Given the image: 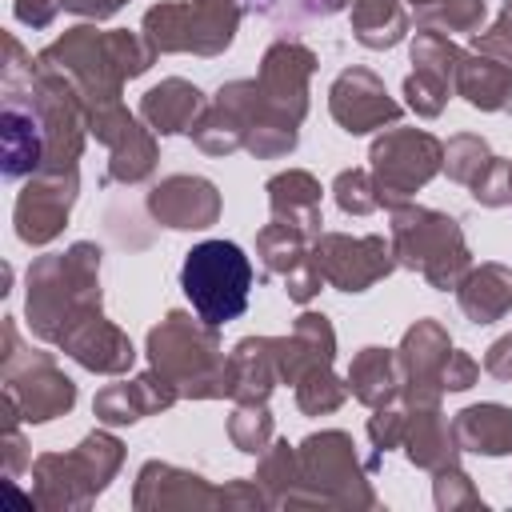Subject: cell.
<instances>
[{
  "label": "cell",
  "instance_id": "obj_1",
  "mask_svg": "<svg viewBox=\"0 0 512 512\" xmlns=\"http://www.w3.org/2000/svg\"><path fill=\"white\" fill-rule=\"evenodd\" d=\"M100 244L76 240L64 252L36 256L28 268V292H24V316L36 340L64 344L80 324L104 316L100 300Z\"/></svg>",
  "mask_w": 512,
  "mask_h": 512
},
{
  "label": "cell",
  "instance_id": "obj_2",
  "mask_svg": "<svg viewBox=\"0 0 512 512\" xmlns=\"http://www.w3.org/2000/svg\"><path fill=\"white\" fill-rule=\"evenodd\" d=\"M36 60L56 68L80 92L84 108L96 112L120 104L124 80L144 76L156 60V48L148 44L144 32H128V28L100 32L92 24H76L64 36H56L48 48H40Z\"/></svg>",
  "mask_w": 512,
  "mask_h": 512
},
{
  "label": "cell",
  "instance_id": "obj_3",
  "mask_svg": "<svg viewBox=\"0 0 512 512\" xmlns=\"http://www.w3.org/2000/svg\"><path fill=\"white\" fill-rule=\"evenodd\" d=\"M148 364L172 380L180 400H224L228 396V356L220 348V328L192 312L172 308L148 332Z\"/></svg>",
  "mask_w": 512,
  "mask_h": 512
},
{
  "label": "cell",
  "instance_id": "obj_4",
  "mask_svg": "<svg viewBox=\"0 0 512 512\" xmlns=\"http://www.w3.org/2000/svg\"><path fill=\"white\" fill-rule=\"evenodd\" d=\"M388 240H392L396 268L420 272L436 292H456L472 268L464 228L448 212H436L412 200L396 204L388 208Z\"/></svg>",
  "mask_w": 512,
  "mask_h": 512
},
{
  "label": "cell",
  "instance_id": "obj_5",
  "mask_svg": "<svg viewBox=\"0 0 512 512\" xmlns=\"http://www.w3.org/2000/svg\"><path fill=\"white\" fill-rule=\"evenodd\" d=\"M124 444L108 428H92L72 452H44L32 460V504L52 512H84L116 480Z\"/></svg>",
  "mask_w": 512,
  "mask_h": 512
},
{
  "label": "cell",
  "instance_id": "obj_6",
  "mask_svg": "<svg viewBox=\"0 0 512 512\" xmlns=\"http://www.w3.org/2000/svg\"><path fill=\"white\" fill-rule=\"evenodd\" d=\"M4 100H0V172L4 180H24L44 168V116L32 96V64L36 56L8 32L4 36Z\"/></svg>",
  "mask_w": 512,
  "mask_h": 512
},
{
  "label": "cell",
  "instance_id": "obj_7",
  "mask_svg": "<svg viewBox=\"0 0 512 512\" xmlns=\"http://www.w3.org/2000/svg\"><path fill=\"white\" fill-rule=\"evenodd\" d=\"M180 288L204 324L224 328L228 320H240L248 308L252 264H248L244 248L232 240H200L196 248L184 252Z\"/></svg>",
  "mask_w": 512,
  "mask_h": 512
},
{
  "label": "cell",
  "instance_id": "obj_8",
  "mask_svg": "<svg viewBox=\"0 0 512 512\" xmlns=\"http://www.w3.org/2000/svg\"><path fill=\"white\" fill-rule=\"evenodd\" d=\"M0 340H4V352H0V384H4V396L16 400L24 424H48V420L72 412L76 384H72V376H64V368L56 364V356L52 352H40V348H24L12 316H4Z\"/></svg>",
  "mask_w": 512,
  "mask_h": 512
},
{
  "label": "cell",
  "instance_id": "obj_9",
  "mask_svg": "<svg viewBox=\"0 0 512 512\" xmlns=\"http://www.w3.org/2000/svg\"><path fill=\"white\" fill-rule=\"evenodd\" d=\"M240 16H244L240 0H164L144 12L140 32L156 48V56L168 52L220 56L236 40Z\"/></svg>",
  "mask_w": 512,
  "mask_h": 512
},
{
  "label": "cell",
  "instance_id": "obj_10",
  "mask_svg": "<svg viewBox=\"0 0 512 512\" xmlns=\"http://www.w3.org/2000/svg\"><path fill=\"white\" fill-rule=\"evenodd\" d=\"M300 452V472H304V484L308 492L316 496L320 508H348V512H360V508H376V492H372V472L368 464H360L356 456V444L348 432L340 428H324V432H312L296 444Z\"/></svg>",
  "mask_w": 512,
  "mask_h": 512
},
{
  "label": "cell",
  "instance_id": "obj_11",
  "mask_svg": "<svg viewBox=\"0 0 512 512\" xmlns=\"http://www.w3.org/2000/svg\"><path fill=\"white\" fill-rule=\"evenodd\" d=\"M368 160L380 208H396L408 204L436 172H444V144L428 128H388L372 140Z\"/></svg>",
  "mask_w": 512,
  "mask_h": 512
},
{
  "label": "cell",
  "instance_id": "obj_12",
  "mask_svg": "<svg viewBox=\"0 0 512 512\" xmlns=\"http://www.w3.org/2000/svg\"><path fill=\"white\" fill-rule=\"evenodd\" d=\"M88 132L108 148V168L100 176V184H140L156 172V160H160V148H156V132L132 116L120 104H108V108H96L88 112Z\"/></svg>",
  "mask_w": 512,
  "mask_h": 512
},
{
  "label": "cell",
  "instance_id": "obj_13",
  "mask_svg": "<svg viewBox=\"0 0 512 512\" xmlns=\"http://www.w3.org/2000/svg\"><path fill=\"white\" fill-rule=\"evenodd\" d=\"M312 256L324 272V284L340 292H368L384 276L396 272L392 240L384 236H348V232H320L312 240Z\"/></svg>",
  "mask_w": 512,
  "mask_h": 512
},
{
  "label": "cell",
  "instance_id": "obj_14",
  "mask_svg": "<svg viewBox=\"0 0 512 512\" xmlns=\"http://www.w3.org/2000/svg\"><path fill=\"white\" fill-rule=\"evenodd\" d=\"M76 196H80V168L76 172H32L28 184L16 192V208H12L16 236L28 248L52 244L64 232Z\"/></svg>",
  "mask_w": 512,
  "mask_h": 512
},
{
  "label": "cell",
  "instance_id": "obj_15",
  "mask_svg": "<svg viewBox=\"0 0 512 512\" xmlns=\"http://www.w3.org/2000/svg\"><path fill=\"white\" fill-rule=\"evenodd\" d=\"M312 72H316V52L300 40H272L268 52L260 56V72H256V84L264 92V104L276 120L284 124H304L308 116V84H312Z\"/></svg>",
  "mask_w": 512,
  "mask_h": 512
},
{
  "label": "cell",
  "instance_id": "obj_16",
  "mask_svg": "<svg viewBox=\"0 0 512 512\" xmlns=\"http://www.w3.org/2000/svg\"><path fill=\"white\" fill-rule=\"evenodd\" d=\"M452 356V336L440 320L424 316L416 320L400 348H396V364H400V404H440L444 396V364Z\"/></svg>",
  "mask_w": 512,
  "mask_h": 512
},
{
  "label": "cell",
  "instance_id": "obj_17",
  "mask_svg": "<svg viewBox=\"0 0 512 512\" xmlns=\"http://www.w3.org/2000/svg\"><path fill=\"white\" fill-rule=\"evenodd\" d=\"M256 256L264 260V272L284 280V292L292 304H308L324 288V272L312 256V236L300 232L296 224L272 220L256 232Z\"/></svg>",
  "mask_w": 512,
  "mask_h": 512
},
{
  "label": "cell",
  "instance_id": "obj_18",
  "mask_svg": "<svg viewBox=\"0 0 512 512\" xmlns=\"http://www.w3.org/2000/svg\"><path fill=\"white\" fill-rule=\"evenodd\" d=\"M328 112L332 120L348 132V136H364V132H376L384 124H396L400 120V104L388 96L384 80L372 72V68H344L332 88H328Z\"/></svg>",
  "mask_w": 512,
  "mask_h": 512
},
{
  "label": "cell",
  "instance_id": "obj_19",
  "mask_svg": "<svg viewBox=\"0 0 512 512\" xmlns=\"http://www.w3.org/2000/svg\"><path fill=\"white\" fill-rule=\"evenodd\" d=\"M136 512H208L220 508V488H212L200 472L176 468L168 460H148L132 484Z\"/></svg>",
  "mask_w": 512,
  "mask_h": 512
},
{
  "label": "cell",
  "instance_id": "obj_20",
  "mask_svg": "<svg viewBox=\"0 0 512 512\" xmlns=\"http://www.w3.org/2000/svg\"><path fill=\"white\" fill-rule=\"evenodd\" d=\"M144 204H148L156 224L176 228V232H204L220 220V208H224L220 188L204 176H192V172L164 176L160 184H152Z\"/></svg>",
  "mask_w": 512,
  "mask_h": 512
},
{
  "label": "cell",
  "instance_id": "obj_21",
  "mask_svg": "<svg viewBox=\"0 0 512 512\" xmlns=\"http://www.w3.org/2000/svg\"><path fill=\"white\" fill-rule=\"evenodd\" d=\"M180 400V392L172 388V380H164L152 364L132 376V380H116V384H104L92 400V412L100 424L108 428H120V424H136L144 416H156L164 408H172Z\"/></svg>",
  "mask_w": 512,
  "mask_h": 512
},
{
  "label": "cell",
  "instance_id": "obj_22",
  "mask_svg": "<svg viewBox=\"0 0 512 512\" xmlns=\"http://www.w3.org/2000/svg\"><path fill=\"white\" fill-rule=\"evenodd\" d=\"M280 384H300L304 376L336 364V328L324 312H300L288 336H276Z\"/></svg>",
  "mask_w": 512,
  "mask_h": 512
},
{
  "label": "cell",
  "instance_id": "obj_23",
  "mask_svg": "<svg viewBox=\"0 0 512 512\" xmlns=\"http://www.w3.org/2000/svg\"><path fill=\"white\" fill-rule=\"evenodd\" d=\"M280 384L276 336H244L228 352V400L236 404H268Z\"/></svg>",
  "mask_w": 512,
  "mask_h": 512
},
{
  "label": "cell",
  "instance_id": "obj_24",
  "mask_svg": "<svg viewBox=\"0 0 512 512\" xmlns=\"http://www.w3.org/2000/svg\"><path fill=\"white\" fill-rule=\"evenodd\" d=\"M408 408V428H404V456L408 464L424 472H440L448 464H460V440L452 420L440 412V404H404Z\"/></svg>",
  "mask_w": 512,
  "mask_h": 512
},
{
  "label": "cell",
  "instance_id": "obj_25",
  "mask_svg": "<svg viewBox=\"0 0 512 512\" xmlns=\"http://www.w3.org/2000/svg\"><path fill=\"white\" fill-rule=\"evenodd\" d=\"M64 356H72L80 368L88 372H100V376H120L136 364V348L128 340L124 328H116L108 316H96L88 324H80L64 344H60Z\"/></svg>",
  "mask_w": 512,
  "mask_h": 512
},
{
  "label": "cell",
  "instance_id": "obj_26",
  "mask_svg": "<svg viewBox=\"0 0 512 512\" xmlns=\"http://www.w3.org/2000/svg\"><path fill=\"white\" fill-rule=\"evenodd\" d=\"M204 108H208L204 92H200L192 80H184V76H168V80L152 84V88L140 96V120H144L156 136L192 132Z\"/></svg>",
  "mask_w": 512,
  "mask_h": 512
},
{
  "label": "cell",
  "instance_id": "obj_27",
  "mask_svg": "<svg viewBox=\"0 0 512 512\" xmlns=\"http://www.w3.org/2000/svg\"><path fill=\"white\" fill-rule=\"evenodd\" d=\"M268 208H272V220H284V224H296L300 232H308L312 240L324 232V216H320V180L304 168H288V172H276L268 184Z\"/></svg>",
  "mask_w": 512,
  "mask_h": 512
},
{
  "label": "cell",
  "instance_id": "obj_28",
  "mask_svg": "<svg viewBox=\"0 0 512 512\" xmlns=\"http://www.w3.org/2000/svg\"><path fill=\"white\" fill-rule=\"evenodd\" d=\"M260 492L268 496V508H320L316 496L308 492L304 484V472H300V452L288 444V440H272L264 452H260V464H256V476Z\"/></svg>",
  "mask_w": 512,
  "mask_h": 512
},
{
  "label": "cell",
  "instance_id": "obj_29",
  "mask_svg": "<svg viewBox=\"0 0 512 512\" xmlns=\"http://www.w3.org/2000/svg\"><path fill=\"white\" fill-rule=\"evenodd\" d=\"M456 96H464L480 112H508L512 108V64H504L496 56H484L476 48L460 52Z\"/></svg>",
  "mask_w": 512,
  "mask_h": 512
},
{
  "label": "cell",
  "instance_id": "obj_30",
  "mask_svg": "<svg viewBox=\"0 0 512 512\" xmlns=\"http://www.w3.org/2000/svg\"><path fill=\"white\" fill-rule=\"evenodd\" d=\"M456 304L472 324H496L512 312V268L508 264H472L456 288Z\"/></svg>",
  "mask_w": 512,
  "mask_h": 512
},
{
  "label": "cell",
  "instance_id": "obj_31",
  "mask_svg": "<svg viewBox=\"0 0 512 512\" xmlns=\"http://www.w3.org/2000/svg\"><path fill=\"white\" fill-rule=\"evenodd\" d=\"M460 452H476V456H508L512 452V408L484 400V404H468L452 416Z\"/></svg>",
  "mask_w": 512,
  "mask_h": 512
},
{
  "label": "cell",
  "instance_id": "obj_32",
  "mask_svg": "<svg viewBox=\"0 0 512 512\" xmlns=\"http://www.w3.org/2000/svg\"><path fill=\"white\" fill-rule=\"evenodd\" d=\"M348 392L364 404V408H384L400 400V364H396V348H380L368 344L352 356L348 364Z\"/></svg>",
  "mask_w": 512,
  "mask_h": 512
},
{
  "label": "cell",
  "instance_id": "obj_33",
  "mask_svg": "<svg viewBox=\"0 0 512 512\" xmlns=\"http://www.w3.org/2000/svg\"><path fill=\"white\" fill-rule=\"evenodd\" d=\"M348 20H352L356 44H364L372 52L396 48L408 36V4L404 0H352Z\"/></svg>",
  "mask_w": 512,
  "mask_h": 512
},
{
  "label": "cell",
  "instance_id": "obj_34",
  "mask_svg": "<svg viewBox=\"0 0 512 512\" xmlns=\"http://www.w3.org/2000/svg\"><path fill=\"white\" fill-rule=\"evenodd\" d=\"M188 136H192V144H196L200 152H208V156H232V152L244 148V120H240L228 104L208 100V108L200 112V120H196V128H192Z\"/></svg>",
  "mask_w": 512,
  "mask_h": 512
},
{
  "label": "cell",
  "instance_id": "obj_35",
  "mask_svg": "<svg viewBox=\"0 0 512 512\" xmlns=\"http://www.w3.org/2000/svg\"><path fill=\"white\" fill-rule=\"evenodd\" d=\"M420 28H440V32H480L488 16V0H404Z\"/></svg>",
  "mask_w": 512,
  "mask_h": 512
},
{
  "label": "cell",
  "instance_id": "obj_36",
  "mask_svg": "<svg viewBox=\"0 0 512 512\" xmlns=\"http://www.w3.org/2000/svg\"><path fill=\"white\" fill-rule=\"evenodd\" d=\"M228 440L244 456H260L276 440V424H272L268 404H236L228 416Z\"/></svg>",
  "mask_w": 512,
  "mask_h": 512
},
{
  "label": "cell",
  "instance_id": "obj_37",
  "mask_svg": "<svg viewBox=\"0 0 512 512\" xmlns=\"http://www.w3.org/2000/svg\"><path fill=\"white\" fill-rule=\"evenodd\" d=\"M492 156H496V152L488 148L484 136H476V132H456V136L444 144V176L468 188V184L488 168Z\"/></svg>",
  "mask_w": 512,
  "mask_h": 512
},
{
  "label": "cell",
  "instance_id": "obj_38",
  "mask_svg": "<svg viewBox=\"0 0 512 512\" xmlns=\"http://www.w3.org/2000/svg\"><path fill=\"white\" fill-rule=\"evenodd\" d=\"M296 408L304 412V416H328V412H336L352 392H348V380H340L332 368H320V372H312V376H304L296 388Z\"/></svg>",
  "mask_w": 512,
  "mask_h": 512
},
{
  "label": "cell",
  "instance_id": "obj_39",
  "mask_svg": "<svg viewBox=\"0 0 512 512\" xmlns=\"http://www.w3.org/2000/svg\"><path fill=\"white\" fill-rule=\"evenodd\" d=\"M352 0H248V8H256L264 20L280 24V28H300L308 20H324L344 12Z\"/></svg>",
  "mask_w": 512,
  "mask_h": 512
},
{
  "label": "cell",
  "instance_id": "obj_40",
  "mask_svg": "<svg viewBox=\"0 0 512 512\" xmlns=\"http://www.w3.org/2000/svg\"><path fill=\"white\" fill-rule=\"evenodd\" d=\"M332 196L344 216H372L380 208V192H376V180L368 168H344L332 180Z\"/></svg>",
  "mask_w": 512,
  "mask_h": 512
},
{
  "label": "cell",
  "instance_id": "obj_41",
  "mask_svg": "<svg viewBox=\"0 0 512 512\" xmlns=\"http://www.w3.org/2000/svg\"><path fill=\"white\" fill-rule=\"evenodd\" d=\"M432 500H436V508L440 512H484V500H480V492H476V484H472V476L460 468V464H448V468H440V472H432Z\"/></svg>",
  "mask_w": 512,
  "mask_h": 512
},
{
  "label": "cell",
  "instance_id": "obj_42",
  "mask_svg": "<svg viewBox=\"0 0 512 512\" xmlns=\"http://www.w3.org/2000/svg\"><path fill=\"white\" fill-rule=\"evenodd\" d=\"M404 428H408V408H404L400 400H396V404H384V408H372V416H368V424H364V432H368L376 456L400 448V444H404Z\"/></svg>",
  "mask_w": 512,
  "mask_h": 512
},
{
  "label": "cell",
  "instance_id": "obj_43",
  "mask_svg": "<svg viewBox=\"0 0 512 512\" xmlns=\"http://www.w3.org/2000/svg\"><path fill=\"white\" fill-rule=\"evenodd\" d=\"M468 192H472V200L484 204V208H504V204H512V160L492 156L488 168L468 184Z\"/></svg>",
  "mask_w": 512,
  "mask_h": 512
},
{
  "label": "cell",
  "instance_id": "obj_44",
  "mask_svg": "<svg viewBox=\"0 0 512 512\" xmlns=\"http://www.w3.org/2000/svg\"><path fill=\"white\" fill-rule=\"evenodd\" d=\"M448 96H452V88L440 84V80H432V76H424V72H408V76H404V104H408L420 120H436V116L444 112Z\"/></svg>",
  "mask_w": 512,
  "mask_h": 512
},
{
  "label": "cell",
  "instance_id": "obj_45",
  "mask_svg": "<svg viewBox=\"0 0 512 512\" xmlns=\"http://www.w3.org/2000/svg\"><path fill=\"white\" fill-rule=\"evenodd\" d=\"M0 404H4V436H0V456H4V476L8 480H16L24 468H32V456H28V444H24V436H20V408H16V400L12 396H0Z\"/></svg>",
  "mask_w": 512,
  "mask_h": 512
},
{
  "label": "cell",
  "instance_id": "obj_46",
  "mask_svg": "<svg viewBox=\"0 0 512 512\" xmlns=\"http://www.w3.org/2000/svg\"><path fill=\"white\" fill-rule=\"evenodd\" d=\"M472 48L484 52V56H496V60L512 64V12L504 8L488 28L472 32Z\"/></svg>",
  "mask_w": 512,
  "mask_h": 512
},
{
  "label": "cell",
  "instance_id": "obj_47",
  "mask_svg": "<svg viewBox=\"0 0 512 512\" xmlns=\"http://www.w3.org/2000/svg\"><path fill=\"white\" fill-rule=\"evenodd\" d=\"M476 380H480V364L468 352L452 348V356L444 364V392H468Z\"/></svg>",
  "mask_w": 512,
  "mask_h": 512
},
{
  "label": "cell",
  "instance_id": "obj_48",
  "mask_svg": "<svg viewBox=\"0 0 512 512\" xmlns=\"http://www.w3.org/2000/svg\"><path fill=\"white\" fill-rule=\"evenodd\" d=\"M220 508H268V496L260 492L256 480H228L220 488Z\"/></svg>",
  "mask_w": 512,
  "mask_h": 512
},
{
  "label": "cell",
  "instance_id": "obj_49",
  "mask_svg": "<svg viewBox=\"0 0 512 512\" xmlns=\"http://www.w3.org/2000/svg\"><path fill=\"white\" fill-rule=\"evenodd\" d=\"M56 12H60V0H16V4H12V16H16L20 24H28L32 32L48 28V24L56 20Z\"/></svg>",
  "mask_w": 512,
  "mask_h": 512
},
{
  "label": "cell",
  "instance_id": "obj_50",
  "mask_svg": "<svg viewBox=\"0 0 512 512\" xmlns=\"http://www.w3.org/2000/svg\"><path fill=\"white\" fill-rule=\"evenodd\" d=\"M484 372L496 376V380H512V332L496 336L484 352Z\"/></svg>",
  "mask_w": 512,
  "mask_h": 512
},
{
  "label": "cell",
  "instance_id": "obj_51",
  "mask_svg": "<svg viewBox=\"0 0 512 512\" xmlns=\"http://www.w3.org/2000/svg\"><path fill=\"white\" fill-rule=\"evenodd\" d=\"M124 4H132V0H60L64 12L84 16V20H108V16H116Z\"/></svg>",
  "mask_w": 512,
  "mask_h": 512
},
{
  "label": "cell",
  "instance_id": "obj_52",
  "mask_svg": "<svg viewBox=\"0 0 512 512\" xmlns=\"http://www.w3.org/2000/svg\"><path fill=\"white\" fill-rule=\"evenodd\" d=\"M500 4H512V0H500Z\"/></svg>",
  "mask_w": 512,
  "mask_h": 512
},
{
  "label": "cell",
  "instance_id": "obj_53",
  "mask_svg": "<svg viewBox=\"0 0 512 512\" xmlns=\"http://www.w3.org/2000/svg\"><path fill=\"white\" fill-rule=\"evenodd\" d=\"M504 8H508V12H512V4H504Z\"/></svg>",
  "mask_w": 512,
  "mask_h": 512
}]
</instances>
